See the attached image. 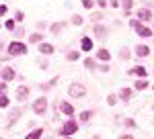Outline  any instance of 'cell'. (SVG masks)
<instances>
[{
	"mask_svg": "<svg viewBox=\"0 0 154 139\" xmlns=\"http://www.w3.org/2000/svg\"><path fill=\"white\" fill-rule=\"evenodd\" d=\"M115 102H117V96H115V94H109V96H107V104H109V106H113Z\"/></svg>",
	"mask_w": 154,
	"mask_h": 139,
	"instance_id": "4dcf8cb0",
	"label": "cell"
},
{
	"mask_svg": "<svg viewBox=\"0 0 154 139\" xmlns=\"http://www.w3.org/2000/svg\"><path fill=\"white\" fill-rule=\"evenodd\" d=\"M29 41H31V43H41V41H43V35H41V33L29 35Z\"/></svg>",
	"mask_w": 154,
	"mask_h": 139,
	"instance_id": "cb8c5ba5",
	"label": "cell"
},
{
	"mask_svg": "<svg viewBox=\"0 0 154 139\" xmlns=\"http://www.w3.org/2000/svg\"><path fill=\"white\" fill-rule=\"evenodd\" d=\"M80 47H82L84 53H88V51L93 49V39H91V37H82V39H80Z\"/></svg>",
	"mask_w": 154,
	"mask_h": 139,
	"instance_id": "9a60e30c",
	"label": "cell"
},
{
	"mask_svg": "<svg viewBox=\"0 0 154 139\" xmlns=\"http://www.w3.org/2000/svg\"><path fill=\"white\" fill-rule=\"evenodd\" d=\"M23 19H25V12L23 10H17V12H14V21H17V23H21Z\"/></svg>",
	"mask_w": 154,
	"mask_h": 139,
	"instance_id": "1f68e13d",
	"label": "cell"
},
{
	"mask_svg": "<svg viewBox=\"0 0 154 139\" xmlns=\"http://www.w3.org/2000/svg\"><path fill=\"white\" fill-rule=\"evenodd\" d=\"M41 135H43V129H35V131H31L27 135V139H37V137H41Z\"/></svg>",
	"mask_w": 154,
	"mask_h": 139,
	"instance_id": "484cf974",
	"label": "cell"
},
{
	"mask_svg": "<svg viewBox=\"0 0 154 139\" xmlns=\"http://www.w3.org/2000/svg\"><path fill=\"white\" fill-rule=\"evenodd\" d=\"M64 27H68V23H66V21H58V23L49 25V31H51V33L56 35V33H60V31H62Z\"/></svg>",
	"mask_w": 154,
	"mask_h": 139,
	"instance_id": "ac0fdd59",
	"label": "cell"
},
{
	"mask_svg": "<svg viewBox=\"0 0 154 139\" xmlns=\"http://www.w3.org/2000/svg\"><path fill=\"white\" fill-rule=\"evenodd\" d=\"M54 51H56V47L51 45V43H45V41L39 43V53L41 55H54Z\"/></svg>",
	"mask_w": 154,
	"mask_h": 139,
	"instance_id": "5b68a950",
	"label": "cell"
},
{
	"mask_svg": "<svg viewBox=\"0 0 154 139\" xmlns=\"http://www.w3.org/2000/svg\"><path fill=\"white\" fill-rule=\"evenodd\" d=\"M39 68L45 70V68H48V61H45V59H39Z\"/></svg>",
	"mask_w": 154,
	"mask_h": 139,
	"instance_id": "60d3db41",
	"label": "cell"
},
{
	"mask_svg": "<svg viewBox=\"0 0 154 139\" xmlns=\"http://www.w3.org/2000/svg\"><path fill=\"white\" fill-rule=\"evenodd\" d=\"M78 131V123L72 119V117H68V121L62 125V129H60V135H74Z\"/></svg>",
	"mask_w": 154,
	"mask_h": 139,
	"instance_id": "7a4b0ae2",
	"label": "cell"
},
{
	"mask_svg": "<svg viewBox=\"0 0 154 139\" xmlns=\"http://www.w3.org/2000/svg\"><path fill=\"white\" fill-rule=\"evenodd\" d=\"M4 27H6V31H14V27H17V21H14V19H8V21L4 23Z\"/></svg>",
	"mask_w": 154,
	"mask_h": 139,
	"instance_id": "f1b7e54d",
	"label": "cell"
},
{
	"mask_svg": "<svg viewBox=\"0 0 154 139\" xmlns=\"http://www.w3.org/2000/svg\"><path fill=\"white\" fill-rule=\"evenodd\" d=\"M134 51H136L138 58H148V55H150V47H148V45H136Z\"/></svg>",
	"mask_w": 154,
	"mask_h": 139,
	"instance_id": "7c38bea8",
	"label": "cell"
},
{
	"mask_svg": "<svg viewBox=\"0 0 154 139\" xmlns=\"http://www.w3.org/2000/svg\"><path fill=\"white\" fill-rule=\"evenodd\" d=\"M78 58H80V53H78V51H74V49L66 53V59H68V61H76Z\"/></svg>",
	"mask_w": 154,
	"mask_h": 139,
	"instance_id": "d4e9b609",
	"label": "cell"
},
{
	"mask_svg": "<svg viewBox=\"0 0 154 139\" xmlns=\"http://www.w3.org/2000/svg\"><path fill=\"white\" fill-rule=\"evenodd\" d=\"M152 90H154V86H152Z\"/></svg>",
	"mask_w": 154,
	"mask_h": 139,
	"instance_id": "c3c4849f",
	"label": "cell"
},
{
	"mask_svg": "<svg viewBox=\"0 0 154 139\" xmlns=\"http://www.w3.org/2000/svg\"><path fill=\"white\" fill-rule=\"evenodd\" d=\"M152 31H154V27H152Z\"/></svg>",
	"mask_w": 154,
	"mask_h": 139,
	"instance_id": "7dc6e473",
	"label": "cell"
},
{
	"mask_svg": "<svg viewBox=\"0 0 154 139\" xmlns=\"http://www.w3.org/2000/svg\"><path fill=\"white\" fill-rule=\"evenodd\" d=\"M103 19V12H93V21H101Z\"/></svg>",
	"mask_w": 154,
	"mask_h": 139,
	"instance_id": "74e56055",
	"label": "cell"
},
{
	"mask_svg": "<svg viewBox=\"0 0 154 139\" xmlns=\"http://www.w3.org/2000/svg\"><path fill=\"white\" fill-rule=\"evenodd\" d=\"M84 66H86V70H97V59L95 58H84Z\"/></svg>",
	"mask_w": 154,
	"mask_h": 139,
	"instance_id": "ffe728a7",
	"label": "cell"
},
{
	"mask_svg": "<svg viewBox=\"0 0 154 139\" xmlns=\"http://www.w3.org/2000/svg\"><path fill=\"white\" fill-rule=\"evenodd\" d=\"M84 8H93V0H80Z\"/></svg>",
	"mask_w": 154,
	"mask_h": 139,
	"instance_id": "d590c367",
	"label": "cell"
},
{
	"mask_svg": "<svg viewBox=\"0 0 154 139\" xmlns=\"http://www.w3.org/2000/svg\"><path fill=\"white\" fill-rule=\"evenodd\" d=\"M23 115V106H17V108H12L11 115H8V127H12L14 125V121L19 119V117Z\"/></svg>",
	"mask_w": 154,
	"mask_h": 139,
	"instance_id": "ba28073f",
	"label": "cell"
},
{
	"mask_svg": "<svg viewBox=\"0 0 154 139\" xmlns=\"http://www.w3.org/2000/svg\"><path fill=\"white\" fill-rule=\"evenodd\" d=\"M14 76H17V72H14L12 68H2V72H0V78H2L4 82H11Z\"/></svg>",
	"mask_w": 154,
	"mask_h": 139,
	"instance_id": "30bf717a",
	"label": "cell"
},
{
	"mask_svg": "<svg viewBox=\"0 0 154 139\" xmlns=\"http://www.w3.org/2000/svg\"><path fill=\"white\" fill-rule=\"evenodd\" d=\"M136 33L140 35V37H142V39H148V37H152V29H150V27H146V25H138V27H136Z\"/></svg>",
	"mask_w": 154,
	"mask_h": 139,
	"instance_id": "8992f818",
	"label": "cell"
},
{
	"mask_svg": "<svg viewBox=\"0 0 154 139\" xmlns=\"http://www.w3.org/2000/svg\"><path fill=\"white\" fill-rule=\"evenodd\" d=\"M0 51H2V41H0Z\"/></svg>",
	"mask_w": 154,
	"mask_h": 139,
	"instance_id": "f6af8a7d",
	"label": "cell"
},
{
	"mask_svg": "<svg viewBox=\"0 0 154 139\" xmlns=\"http://www.w3.org/2000/svg\"><path fill=\"white\" fill-rule=\"evenodd\" d=\"M134 88H136V90H144V88H148V82H146V80H138Z\"/></svg>",
	"mask_w": 154,
	"mask_h": 139,
	"instance_id": "f546056e",
	"label": "cell"
},
{
	"mask_svg": "<svg viewBox=\"0 0 154 139\" xmlns=\"http://www.w3.org/2000/svg\"><path fill=\"white\" fill-rule=\"evenodd\" d=\"M2 92H6V82L4 80H0V94Z\"/></svg>",
	"mask_w": 154,
	"mask_h": 139,
	"instance_id": "f35d334b",
	"label": "cell"
},
{
	"mask_svg": "<svg viewBox=\"0 0 154 139\" xmlns=\"http://www.w3.org/2000/svg\"><path fill=\"white\" fill-rule=\"evenodd\" d=\"M97 4H99L101 8H105V6H107V0H97Z\"/></svg>",
	"mask_w": 154,
	"mask_h": 139,
	"instance_id": "b9f144b4",
	"label": "cell"
},
{
	"mask_svg": "<svg viewBox=\"0 0 154 139\" xmlns=\"http://www.w3.org/2000/svg\"><path fill=\"white\" fill-rule=\"evenodd\" d=\"M8 106V96H6V92L0 94V108H6Z\"/></svg>",
	"mask_w": 154,
	"mask_h": 139,
	"instance_id": "4316f807",
	"label": "cell"
},
{
	"mask_svg": "<svg viewBox=\"0 0 154 139\" xmlns=\"http://www.w3.org/2000/svg\"><path fill=\"white\" fill-rule=\"evenodd\" d=\"M97 59H99V61H109V59H111V53H109V49L101 47V49L97 51Z\"/></svg>",
	"mask_w": 154,
	"mask_h": 139,
	"instance_id": "2e32d148",
	"label": "cell"
},
{
	"mask_svg": "<svg viewBox=\"0 0 154 139\" xmlns=\"http://www.w3.org/2000/svg\"><path fill=\"white\" fill-rule=\"evenodd\" d=\"M45 25H48V23H43V21H39V23H37V29L41 31V29H45Z\"/></svg>",
	"mask_w": 154,
	"mask_h": 139,
	"instance_id": "7bdbcfd3",
	"label": "cell"
},
{
	"mask_svg": "<svg viewBox=\"0 0 154 139\" xmlns=\"http://www.w3.org/2000/svg\"><path fill=\"white\" fill-rule=\"evenodd\" d=\"M6 12H8V6L6 4H0V16H4Z\"/></svg>",
	"mask_w": 154,
	"mask_h": 139,
	"instance_id": "8d00e7d4",
	"label": "cell"
},
{
	"mask_svg": "<svg viewBox=\"0 0 154 139\" xmlns=\"http://www.w3.org/2000/svg\"><path fill=\"white\" fill-rule=\"evenodd\" d=\"M111 6H115V8H119V0H111Z\"/></svg>",
	"mask_w": 154,
	"mask_h": 139,
	"instance_id": "ee69618b",
	"label": "cell"
},
{
	"mask_svg": "<svg viewBox=\"0 0 154 139\" xmlns=\"http://www.w3.org/2000/svg\"><path fill=\"white\" fill-rule=\"evenodd\" d=\"M152 111H154V106H152Z\"/></svg>",
	"mask_w": 154,
	"mask_h": 139,
	"instance_id": "bcb514c9",
	"label": "cell"
},
{
	"mask_svg": "<svg viewBox=\"0 0 154 139\" xmlns=\"http://www.w3.org/2000/svg\"><path fill=\"white\" fill-rule=\"evenodd\" d=\"M25 53H27V45L23 41H12L8 45V55L11 58H19V55H25Z\"/></svg>",
	"mask_w": 154,
	"mask_h": 139,
	"instance_id": "6da1fadb",
	"label": "cell"
},
{
	"mask_svg": "<svg viewBox=\"0 0 154 139\" xmlns=\"http://www.w3.org/2000/svg\"><path fill=\"white\" fill-rule=\"evenodd\" d=\"M138 19L150 23V21H152V10H150V8H140V10H138Z\"/></svg>",
	"mask_w": 154,
	"mask_h": 139,
	"instance_id": "8fae6325",
	"label": "cell"
},
{
	"mask_svg": "<svg viewBox=\"0 0 154 139\" xmlns=\"http://www.w3.org/2000/svg\"><path fill=\"white\" fill-rule=\"evenodd\" d=\"M12 33L17 35V37H19V39H21V37H23V35H25V29H23V27H19V29H17V27H14V31H12Z\"/></svg>",
	"mask_w": 154,
	"mask_h": 139,
	"instance_id": "836d02e7",
	"label": "cell"
},
{
	"mask_svg": "<svg viewBox=\"0 0 154 139\" xmlns=\"http://www.w3.org/2000/svg\"><path fill=\"white\" fill-rule=\"evenodd\" d=\"M140 23H142L140 19H131V21H130V27H131V29H136V27H138Z\"/></svg>",
	"mask_w": 154,
	"mask_h": 139,
	"instance_id": "e575fe53",
	"label": "cell"
},
{
	"mask_svg": "<svg viewBox=\"0 0 154 139\" xmlns=\"http://www.w3.org/2000/svg\"><path fill=\"white\" fill-rule=\"evenodd\" d=\"M119 96H121V98L128 102V100L131 98V88H121V90H119Z\"/></svg>",
	"mask_w": 154,
	"mask_h": 139,
	"instance_id": "44dd1931",
	"label": "cell"
},
{
	"mask_svg": "<svg viewBox=\"0 0 154 139\" xmlns=\"http://www.w3.org/2000/svg\"><path fill=\"white\" fill-rule=\"evenodd\" d=\"M123 125H125L128 129H134V127H136V121H134V119H125V121H123Z\"/></svg>",
	"mask_w": 154,
	"mask_h": 139,
	"instance_id": "d6a6232c",
	"label": "cell"
},
{
	"mask_svg": "<svg viewBox=\"0 0 154 139\" xmlns=\"http://www.w3.org/2000/svg\"><path fill=\"white\" fill-rule=\"evenodd\" d=\"M58 76H56V78H51V80L49 82H43V84H39V90H43V92H48L49 88H54V86H56V84H58Z\"/></svg>",
	"mask_w": 154,
	"mask_h": 139,
	"instance_id": "e0dca14e",
	"label": "cell"
},
{
	"mask_svg": "<svg viewBox=\"0 0 154 139\" xmlns=\"http://www.w3.org/2000/svg\"><path fill=\"white\" fill-rule=\"evenodd\" d=\"M101 72H103V74H107V72H109V66H107V61H103V66H101Z\"/></svg>",
	"mask_w": 154,
	"mask_h": 139,
	"instance_id": "ab89813d",
	"label": "cell"
},
{
	"mask_svg": "<svg viewBox=\"0 0 154 139\" xmlns=\"http://www.w3.org/2000/svg\"><path fill=\"white\" fill-rule=\"evenodd\" d=\"M60 111H62L64 115H68V117H72V115H74V106H72V104L68 102V100H64V102L60 104Z\"/></svg>",
	"mask_w": 154,
	"mask_h": 139,
	"instance_id": "5bb4252c",
	"label": "cell"
},
{
	"mask_svg": "<svg viewBox=\"0 0 154 139\" xmlns=\"http://www.w3.org/2000/svg\"><path fill=\"white\" fill-rule=\"evenodd\" d=\"M68 94H70L72 98H82L84 94H86V88H84L82 84H78V82H74L68 86Z\"/></svg>",
	"mask_w": 154,
	"mask_h": 139,
	"instance_id": "3957f363",
	"label": "cell"
},
{
	"mask_svg": "<svg viewBox=\"0 0 154 139\" xmlns=\"http://www.w3.org/2000/svg\"><path fill=\"white\" fill-rule=\"evenodd\" d=\"M119 4L123 6V12H125V14H130L131 6H134V0H119Z\"/></svg>",
	"mask_w": 154,
	"mask_h": 139,
	"instance_id": "d6986e66",
	"label": "cell"
},
{
	"mask_svg": "<svg viewBox=\"0 0 154 139\" xmlns=\"http://www.w3.org/2000/svg\"><path fill=\"white\" fill-rule=\"evenodd\" d=\"M72 25H74V27H80V25L84 23L82 21V16H80V14H74V16H72V21H70Z\"/></svg>",
	"mask_w": 154,
	"mask_h": 139,
	"instance_id": "83f0119b",
	"label": "cell"
},
{
	"mask_svg": "<svg viewBox=\"0 0 154 139\" xmlns=\"http://www.w3.org/2000/svg\"><path fill=\"white\" fill-rule=\"evenodd\" d=\"M128 76H138V78H144V76H146V68H142V66H136V68L128 70Z\"/></svg>",
	"mask_w": 154,
	"mask_h": 139,
	"instance_id": "4fadbf2b",
	"label": "cell"
},
{
	"mask_svg": "<svg viewBox=\"0 0 154 139\" xmlns=\"http://www.w3.org/2000/svg\"><path fill=\"white\" fill-rule=\"evenodd\" d=\"M119 58H121V59H130L131 58V51L128 49V47H121V49H119Z\"/></svg>",
	"mask_w": 154,
	"mask_h": 139,
	"instance_id": "603a6c76",
	"label": "cell"
},
{
	"mask_svg": "<svg viewBox=\"0 0 154 139\" xmlns=\"http://www.w3.org/2000/svg\"><path fill=\"white\" fill-rule=\"evenodd\" d=\"M45 111H48V98L41 96V98H37L35 102H33V113L35 115H43Z\"/></svg>",
	"mask_w": 154,
	"mask_h": 139,
	"instance_id": "277c9868",
	"label": "cell"
},
{
	"mask_svg": "<svg viewBox=\"0 0 154 139\" xmlns=\"http://www.w3.org/2000/svg\"><path fill=\"white\" fill-rule=\"evenodd\" d=\"M93 115H95V111H82V113H80V121L86 123V121H91V119H93Z\"/></svg>",
	"mask_w": 154,
	"mask_h": 139,
	"instance_id": "7402d4cb",
	"label": "cell"
},
{
	"mask_svg": "<svg viewBox=\"0 0 154 139\" xmlns=\"http://www.w3.org/2000/svg\"><path fill=\"white\" fill-rule=\"evenodd\" d=\"M29 92H31V90H29L27 86H19V88H17V100H19V102H25V100L29 98Z\"/></svg>",
	"mask_w": 154,
	"mask_h": 139,
	"instance_id": "52a82bcc",
	"label": "cell"
},
{
	"mask_svg": "<svg viewBox=\"0 0 154 139\" xmlns=\"http://www.w3.org/2000/svg\"><path fill=\"white\" fill-rule=\"evenodd\" d=\"M93 33L97 39H105L107 37V27L105 25H93Z\"/></svg>",
	"mask_w": 154,
	"mask_h": 139,
	"instance_id": "9c48e42d",
	"label": "cell"
}]
</instances>
